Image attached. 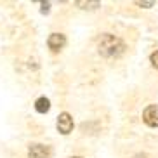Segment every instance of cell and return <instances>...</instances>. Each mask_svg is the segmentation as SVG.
<instances>
[{
    "label": "cell",
    "instance_id": "cell-8",
    "mask_svg": "<svg viewBox=\"0 0 158 158\" xmlns=\"http://www.w3.org/2000/svg\"><path fill=\"white\" fill-rule=\"evenodd\" d=\"M149 61H151V64H153L155 68H156V70H158V51H155L153 54L149 56Z\"/></svg>",
    "mask_w": 158,
    "mask_h": 158
},
{
    "label": "cell",
    "instance_id": "cell-9",
    "mask_svg": "<svg viewBox=\"0 0 158 158\" xmlns=\"http://www.w3.org/2000/svg\"><path fill=\"white\" fill-rule=\"evenodd\" d=\"M135 5H139V7H144V9H148V7H153L155 2H143V0H137Z\"/></svg>",
    "mask_w": 158,
    "mask_h": 158
},
{
    "label": "cell",
    "instance_id": "cell-11",
    "mask_svg": "<svg viewBox=\"0 0 158 158\" xmlns=\"http://www.w3.org/2000/svg\"><path fill=\"white\" fill-rule=\"evenodd\" d=\"M132 158H149V156H148L146 153H137V155H134Z\"/></svg>",
    "mask_w": 158,
    "mask_h": 158
},
{
    "label": "cell",
    "instance_id": "cell-6",
    "mask_svg": "<svg viewBox=\"0 0 158 158\" xmlns=\"http://www.w3.org/2000/svg\"><path fill=\"white\" fill-rule=\"evenodd\" d=\"M35 110H37L38 113H47L49 110H51V101L47 98H38L37 101H35Z\"/></svg>",
    "mask_w": 158,
    "mask_h": 158
},
{
    "label": "cell",
    "instance_id": "cell-7",
    "mask_svg": "<svg viewBox=\"0 0 158 158\" xmlns=\"http://www.w3.org/2000/svg\"><path fill=\"white\" fill-rule=\"evenodd\" d=\"M75 4L84 10H92V9H98L99 5H101V2H98V0H78Z\"/></svg>",
    "mask_w": 158,
    "mask_h": 158
},
{
    "label": "cell",
    "instance_id": "cell-10",
    "mask_svg": "<svg viewBox=\"0 0 158 158\" xmlns=\"http://www.w3.org/2000/svg\"><path fill=\"white\" fill-rule=\"evenodd\" d=\"M49 7H51V4H49V2H42V12H44V14H47V12H49Z\"/></svg>",
    "mask_w": 158,
    "mask_h": 158
},
{
    "label": "cell",
    "instance_id": "cell-2",
    "mask_svg": "<svg viewBox=\"0 0 158 158\" xmlns=\"http://www.w3.org/2000/svg\"><path fill=\"white\" fill-rule=\"evenodd\" d=\"M57 130H59L63 135H68L73 130V118H71L70 113L63 111L59 116H57V123H56Z\"/></svg>",
    "mask_w": 158,
    "mask_h": 158
},
{
    "label": "cell",
    "instance_id": "cell-5",
    "mask_svg": "<svg viewBox=\"0 0 158 158\" xmlns=\"http://www.w3.org/2000/svg\"><path fill=\"white\" fill-rule=\"evenodd\" d=\"M47 45H49V49L52 52H59L66 45V37L63 33H52L49 37V40H47Z\"/></svg>",
    "mask_w": 158,
    "mask_h": 158
},
{
    "label": "cell",
    "instance_id": "cell-3",
    "mask_svg": "<svg viewBox=\"0 0 158 158\" xmlns=\"http://www.w3.org/2000/svg\"><path fill=\"white\" fill-rule=\"evenodd\" d=\"M143 122L148 127H158V106L156 104H149L143 111Z\"/></svg>",
    "mask_w": 158,
    "mask_h": 158
},
{
    "label": "cell",
    "instance_id": "cell-1",
    "mask_svg": "<svg viewBox=\"0 0 158 158\" xmlns=\"http://www.w3.org/2000/svg\"><path fill=\"white\" fill-rule=\"evenodd\" d=\"M98 51L102 57H118L125 51V44L111 33H102L98 38Z\"/></svg>",
    "mask_w": 158,
    "mask_h": 158
},
{
    "label": "cell",
    "instance_id": "cell-4",
    "mask_svg": "<svg viewBox=\"0 0 158 158\" xmlns=\"http://www.w3.org/2000/svg\"><path fill=\"white\" fill-rule=\"evenodd\" d=\"M52 151L45 144H31L28 148V158H51Z\"/></svg>",
    "mask_w": 158,
    "mask_h": 158
},
{
    "label": "cell",
    "instance_id": "cell-12",
    "mask_svg": "<svg viewBox=\"0 0 158 158\" xmlns=\"http://www.w3.org/2000/svg\"><path fill=\"white\" fill-rule=\"evenodd\" d=\"M71 158H82V156H71Z\"/></svg>",
    "mask_w": 158,
    "mask_h": 158
}]
</instances>
